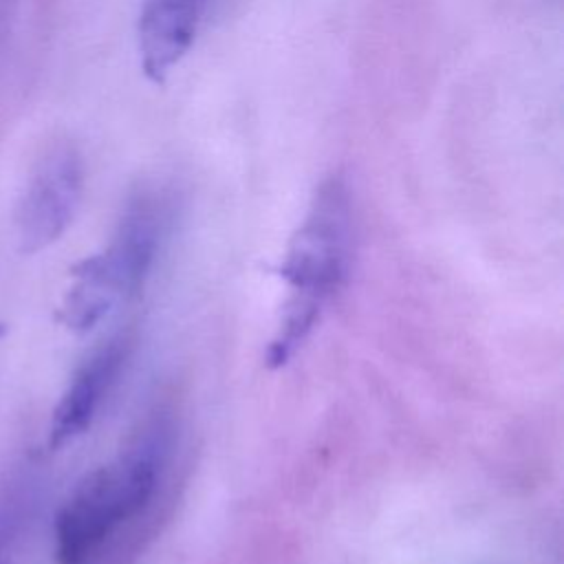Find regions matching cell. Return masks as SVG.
<instances>
[{
	"mask_svg": "<svg viewBox=\"0 0 564 564\" xmlns=\"http://www.w3.org/2000/svg\"><path fill=\"white\" fill-rule=\"evenodd\" d=\"M82 189V154L70 143H57L40 159L18 205L15 225L22 251L35 253L46 249L68 229Z\"/></svg>",
	"mask_w": 564,
	"mask_h": 564,
	"instance_id": "obj_4",
	"label": "cell"
},
{
	"mask_svg": "<svg viewBox=\"0 0 564 564\" xmlns=\"http://www.w3.org/2000/svg\"><path fill=\"white\" fill-rule=\"evenodd\" d=\"M174 447L165 412L148 416L119 456L86 474L55 518L57 564H93L117 531L154 500Z\"/></svg>",
	"mask_w": 564,
	"mask_h": 564,
	"instance_id": "obj_1",
	"label": "cell"
},
{
	"mask_svg": "<svg viewBox=\"0 0 564 564\" xmlns=\"http://www.w3.org/2000/svg\"><path fill=\"white\" fill-rule=\"evenodd\" d=\"M130 348L132 337L128 333H117L101 341L77 366L51 416V447H64L93 425L97 412L101 410L128 361Z\"/></svg>",
	"mask_w": 564,
	"mask_h": 564,
	"instance_id": "obj_5",
	"label": "cell"
},
{
	"mask_svg": "<svg viewBox=\"0 0 564 564\" xmlns=\"http://www.w3.org/2000/svg\"><path fill=\"white\" fill-rule=\"evenodd\" d=\"M352 258V198L341 174L326 176L293 231L278 267L289 297L267 348L269 368L286 366L346 282Z\"/></svg>",
	"mask_w": 564,
	"mask_h": 564,
	"instance_id": "obj_2",
	"label": "cell"
},
{
	"mask_svg": "<svg viewBox=\"0 0 564 564\" xmlns=\"http://www.w3.org/2000/svg\"><path fill=\"white\" fill-rule=\"evenodd\" d=\"M20 516H22L20 498H18V489H13L0 500V564H9V551L18 533Z\"/></svg>",
	"mask_w": 564,
	"mask_h": 564,
	"instance_id": "obj_7",
	"label": "cell"
},
{
	"mask_svg": "<svg viewBox=\"0 0 564 564\" xmlns=\"http://www.w3.org/2000/svg\"><path fill=\"white\" fill-rule=\"evenodd\" d=\"M170 220V198L163 187H137L115 225L108 245L82 258L70 269L59 319L73 333H88L117 304L132 300L145 284Z\"/></svg>",
	"mask_w": 564,
	"mask_h": 564,
	"instance_id": "obj_3",
	"label": "cell"
},
{
	"mask_svg": "<svg viewBox=\"0 0 564 564\" xmlns=\"http://www.w3.org/2000/svg\"><path fill=\"white\" fill-rule=\"evenodd\" d=\"M209 0H143L137 18V48L145 77L163 84L189 53Z\"/></svg>",
	"mask_w": 564,
	"mask_h": 564,
	"instance_id": "obj_6",
	"label": "cell"
}]
</instances>
